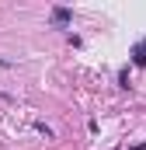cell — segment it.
Returning <instances> with one entry per match:
<instances>
[{"instance_id": "7a4b0ae2", "label": "cell", "mask_w": 146, "mask_h": 150, "mask_svg": "<svg viewBox=\"0 0 146 150\" xmlns=\"http://www.w3.org/2000/svg\"><path fill=\"white\" fill-rule=\"evenodd\" d=\"M132 63H136V67H146V42H139V45L132 49Z\"/></svg>"}, {"instance_id": "6da1fadb", "label": "cell", "mask_w": 146, "mask_h": 150, "mask_svg": "<svg viewBox=\"0 0 146 150\" xmlns=\"http://www.w3.org/2000/svg\"><path fill=\"white\" fill-rule=\"evenodd\" d=\"M70 21H73V11H70V7H56V11H52V25H56V28H66Z\"/></svg>"}, {"instance_id": "3957f363", "label": "cell", "mask_w": 146, "mask_h": 150, "mask_svg": "<svg viewBox=\"0 0 146 150\" xmlns=\"http://www.w3.org/2000/svg\"><path fill=\"white\" fill-rule=\"evenodd\" d=\"M132 150H146V143H139V147H132Z\"/></svg>"}]
</instances>
